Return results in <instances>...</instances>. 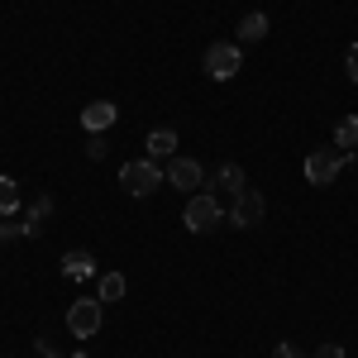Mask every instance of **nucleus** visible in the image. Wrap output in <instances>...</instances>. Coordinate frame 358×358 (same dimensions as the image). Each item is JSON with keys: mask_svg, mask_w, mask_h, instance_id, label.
I'll return each mask as SVG.
<instances>
[{"mask_svg": "<svg viewBox=\"0 0 358 358\" xmlns=\"http://www.w3.org/2000/svg\"><path fill=\"white\" fill-rule=\"evenodd\" d=\"M273 358H306V354L296 349V344H277V349H273Z\"/></svg>", "mask_w": 358, "mask_h": 358, "instance_id": "obj_17", "label": "nucleus"}, {"mask_svg": "<svg viewBox=\"0 0 358 358\" xmlns=\"http://www.w3.org/2000/svg\"><path fill=\"white\" fill-rule=\"evenodd\" d=\"M86 153H91V158L101 163V158L110 153V143H106V134H91V143H86Z\"/></svg>", "mask_w": 358, "mask_h": 358, "instance_id": "obj_16", "label": "nucleus"}, {"mask_svg": "<svg viewBox=\"0 0 358 358\" xmlns=\"http://www.w3.org/2000/svg\"><path fill=\"white\" fill-rule=\"evenodd\" d=\"M15 234H24V224H0V239H15Z\"/></svg>", "mask_w": 358, "mask_h": 358, "instance_id": "obj_20", "label": "nucleus"}, {"mask_svg": "<svg viewBox=\"0 0 358 358\" xmlns=\"http://www.w3.org/2000/svg\"><path fill=\"white\" fill-rule=\"evenodd\" d=\"M310 358H344V349H339V344H320Z\"/></svg>", "mask_w": 358, "mask_h": 358, "instance_id": "obj_18", "label": "nucleus"}, {"mask_svg": "<svg viewBox=\"0 0 358 358\" xmlns=\"http://www.w3.org/2000/svg\"><path fill=\"white\" fill-rule=\"evenodd\" d=\"M163 182H167V172L153 163V158H134V163L120 167V187H124L129 196H153Z\"/></svg>", "mask_w": 358, "mask_h": 358, "instance_id": "obj_1", "label": "nucleus"}, {"mask_svg": "<svg viewBox=\"0 0 358 358\" xmlns=\"http://www.w3.org/2000/svg\"><path fill=\"white\" fill-rule=\"evenodd\" d=\"M20 206H24L20 182H15L10 172H0V215H20Z\"/></svg>", "mask_w": 358, "mask_h": 358, "instance_id": "obj_11", "label": "nucleus"}, {"mask_svg": "<svg viewBox=\"0 0 358 358\" xmlns=\"http://www.w3.org/2000/svg\"><path fill=\"white\" fill-rule=\"evenodd\" d=\"M349 163H354V153H344V148H315V153H306V182L310 187H330Z\"/></svg>", "mask_w": 358, "mask_h": 358, "instance_id": "obj_2", "label": "nucleus"}, {"mask_svg": "<svg viewBox=\"0 0 358 358\" xmlns=\"http://www.w3.org/2000/svg\"><path fill=\"white\" fill-rule=\"evenodd\" d=\"M334 143H339L344 153H354V148H358V115H344V120L334 124Z\"/></svg>", "mask_w": 358, "mask_h": 358, "instance_id": "obj_14", "label": "nucleus"}, {"mask_svg": "<svg viewBox=\"0 0 358 358\" xmlns=\"http://www.w3.org/2000/svg\"><path fill=\"white\" fill-rule=\"evenodd\" d=\"M215 187H220V192H229V196H239V192L248 187L244 167H239V163H220V172H215Z\"/></svg>", "mask_w": 358, "mask_h": 358, "instance_id": "obj_12", "label": "nucleus"}, {"mask_svg": "<svg viewBox=\"0 0 358 358\" xmlns=\"http://www.w3.org/2000/svg\"><path fill=\"white\" fill-rule=\"evenodd\" d=\"M182 224L192 229V234H210L215 224H220V201L210 192H196L192 201H187V215H182Z\"/></svg>", "mask_w": 358, "mask_h": 358, "instance_id": "obj_3", "label": "nucleus"}, {"mask_svg": "<svg viewBox=\"0 0 358 358\" xmlns=\"http://www.w3.org/2000/svg\"><path fill=\"white\" fill-rule=\"evenodd\" d=\"M239 67H244V53H239V43H210V48H206V77H215V82H229Z\"/></svg>", "mask_w": 358, "mask_h": 358, "instance_id": "obj_5", "label": "nucleus"}, {"mask_svg": "<svg viewBox=\"0 0 358 358\" xmlns=\"http://www.w3.org/2000/svg\"><path fill=\"white\" fill-rule=\"evenodd\" d=\"M96 296H101V301H120V296H124V273H106L96 282Z\"/></svg>", "mask_w": 358, "mask_h": 358, "instance_id": "obj_15", "label": "nucleus"}, {"mask_svg": "<svg viewBox=\"0 0 358 358\" xmlns=\"http://www.w3.org/2000/svg\"><path fill=\"white\" fill-rule=\"evenodd\" d=\"M143 148H148V158H153V163H163V158L177 153V134H172V129H153V134L143 138Z\"/></svg>", "mask_w": 358, "mask_h": 358, "instance_id": "obj_10", "label": "nucleus"}, {"mask_svg": "<svg viewBox=\"0 0 358 358\" xmlns=\"http://www.w3.org/2000/svg\"><path fill=\"white\" fill-rule=\"evenodd\" d=\"M115 120H120V106H110V101H91L82 110V129L86 134H106Z\"/></svg>", "mask_w": 358, "mask_h": 358, "instance_id": "obj_8", "label": "nucleus"}, {"mask_svg": "<svg viewBox=\"0 0 358 358\" xmlns=\"http://www.w3.org/2000/svg\"><path fill=\"white\" fill-rule=\"evenodd\" d=\"M263 210H268V201H263V192H253V187H244V192L234 196V210H229V224H239V229H253V224L263 220Z\"/></svg>", "mask_w": 358, "mask_h": 358, "instance_id": "obj_6", "label": "nucleus"}, {"mask_svg": "<svg viewBox=\"0 0 358 358\" xmlns=\"http://www.w3.org/2000/svg\"><path fill=\"white\" fill-rule=\"evenodd\" d=\"M344 62H349V82H358V43L349 48V57H344Z\"/></svg>", "mask_w": 358, "mask_h": 358, "instance_id": "obj_19", "label": "nucleus"}, {"mask_svg": "<svg viewBox=\"0 0 358 358\" xmlns=\"http://www.w3.org/2000/svg\"><path fill=\"white\" fill-rule=\"evenodd\" d=\"M167 187L196 196L201 187H206V172H201V163H196V158H172V163H167Z\"/></svg>", "mask_w": 358, "mask_h": 358, "instance_id": "obj_7", "label": "nucleus"}, {"mask_svg": "<svg viewBox=\"0 0 358 358\" xmlns=\"http://www.w3.org/2000/svg\"><path fill=\"white\" fill-rule=\"evenodd\" d=\"M263 34H268V15H263V10H248L244 20H239V38H244V43H258Z\"/></svg>", "mask_w": 358, "mask_h": 358, "instance_id": "obj_13", "label": "nucleus"}, {"mask_svg": "<svg viewBox=\"0 0 358 358\" xmlns=\"http://www.w3.org/2000/svg\"><path fill=\"white\" fill-rule=\"evenodd\" d=\"M91 273H96V258H91L86 248H72V253L62 258V277H67V282H86Z\"/></svg>", "mask_w": 358, "mask_h": 358, "instance_id": "obj_9", "label": "nucleus"}, {"mask_svg": "<svg viewBox=\"0 0 358 358\" xmlns=\"http://www.w3.org/2000/svg\"><path fill=\"white\" fill-rule=\"evenodd\" d=\"M67 330L77 334V339L101 334V296H82V301L67 306Z\"/></svg>", "mask_w": 358, "mask_h": 358, "instance_id": "obj_4", "label": "nucleus"}]
</instances>
